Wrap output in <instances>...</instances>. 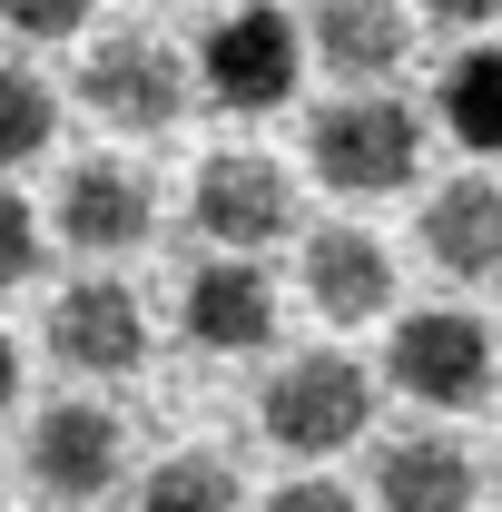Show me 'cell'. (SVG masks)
Returning a JSON list of instances; mask_svg holds the SVG:
<instances>
[{"mask_svg": "<svg viewBox=\"0 0 502 512\" xmlns=\"http://www.w3.org/2000/svg\"><path fill=\"white\" fill-rule=\"evenodd\" d=\"M443 128L473 158H502V40H483V50H463L443 69Z\"/></svg>", "mask_w": 502, "mask_h": 512, "instance_id": "15", "label": "cell"}, {"mask_svg": "<svg viewBox=\"0 0 502 512\" xmlns=\"http://www.w3.org/2000/svg\"><path fill=\"white\" fill-rule=\"evenodd\" d=\"M188 335L207 355H256L276 335V276L256 256H207L188 276Z\"/></svg>", "mask_w": 502, "mask_h": 512, "instance_id": "9", "label": "cell"}, {"mask_svg": "<svg viewBox=\"0 0 502 512\" xmlns=\"http://www.w3.org/2000/svg\"><path fill=\"white\" fill-rule=\"evenodd\" d=\"M197 79H207V99L217 109H286L296 99V79H306V20H286V10H227L207 40H197Z\"/></svg>", "mask_w": 502, "mask_h": 512, "instance_id": "4", "label": "cell"}, {"mask_svg": "<svg viewBox=\"0 0 502 512\" xmlns=\"http://www.w3.org/2000/svg\"><path fill=\"white\" fill-rule=\"evenodd\" d=\"M306 50L335 79H394L404 50H414V10H394V0H325L306 20Z\"/></svg>", "mask_w": 502, "mask_h": 512, "instance_id": "13", "label": "cell"}, {"mask_svg": "<svg viewBox=\"0 0 502 512\" xmlns=\"http://www.w3.org/2000/svg\"><path fill=\"white\" fill-rule=\"evenodd\" d=\"M128 463V424L109 404H89V394H60L40 424H30V483L50 493V503H99L109 483H119Z\"/></svg>", "mask_w": 502, "mask_h": 512, "instance_id": "8", "label": "cell"}, {"mask_svg": "<svg viewBox=\"0 0 502 512\" xmlns=\"http://www.w3.org/2000/svg\"><path fill=\"white\" fill-rule=\"evenodd\" d=\"M502 0H424V20H453V30H483Z\"/></svg>", "mask_w": 502, "mask_h": 512, "instance_id": "21", "label": "cell"}, {"mask_svg": "<svg viewBox=\"0 0 502 512\" xmlns=\"http://www.w3.org/2000/svg\"><path fill=\"white\" fill-rule=\"evenodd\" d=\"M50 138H60V99H50V79L0 60V178H10L20 158H40Z\"/></svg>", "mask_w": 502, "mask_h": 512, "instance_id": "16", "label": "cell"}, {"mask_svg": "<svg viewBox=\"0 0 502 512\" xmlns=\"http://www.w3.org/2000/svg\"><path fill=\"white\" fill-rule=\"evenodd\" d=\"M10 40H89V0H0Z\"/></svg>", "mask_w": 502, "mask_h": 512, "instance_id": "19", "label": "cell"}, {"mask_svg": "<svg viewBox=\"0 0 502 512\" xmlns=\"http://www.w3.org/2000/svg\"><path fill=\"white\" fill-rule=\"evenodd\" d=\"M384 375L394 394H414V404H483V384H493V335L483 316H463V306H424V316L394 325V345H384Z\"/></svg>", "mask_w": 502, "mask_h": 512, "instance_id": "5", "label": "cell"}, {"mask_svg": "<svg viewBox=\"0 0 502 512\" xmlns=\"http://www.w3.org/2000/svg\"><path fill=\"white\" fill-rule=\"evenodd\" d=\"M40 247H50V237H40L30 197L0 178V286H30V276H40Z\"/></svg>", "mask_w": 502, "mask_h": 512, "instance_id": "18", "label": "cell"}, {"mask_svg": "<svg viewBox=\"0 0 502 512\" xmlns=\"http://www.w3.org/2000/svg\"><path fill=\"white\" fill-rule=\"evenodd\" d=\"M50 355L89 384H119L148 365V306L128 296L119 276H69L50 306Z\"/></svg>", "mask_w": 502, "mask_h": 512, "instance_id": "6", "label": "cell"}, {"mask_svg": "<svg viewBox=\"0 0 502 512\" xmlns=\"http://www.w3.org/2000/svg\"><path fill=\"white\" fill-rule=\"evenodd\" d=\"M306 296H315V316H335V325L384 316L394 306V256H384V237H365V227L306 237Z\"/></svg>", "mask_w": 502, "mask_h": 512, "instance_id": "12", "label": "cell"}, {"mask_svg": "<svg viewBox=\"0 0 502 512\" xmlns=\"http://www.w3.org/2000/svg\"><path fill=\"white\" fill-rule=\"evenodd\" d=\"M256 424H266V444L325 463V453H345L375 424V375L345 345H306V355H286L276 375L256 384Z\"/></svg>", "mask_w": 502, "mask_h": 512, "instance_id": "2", "label": "cell"}, {"mask_svg": "<svg viewBox=\"0 0 502 512\" xmlns=\"http://www.w3.org/2000/svg\"><path fill=\"white\" fill-rule=\"evenodd\" d=\"M79 109L99 128H119V138H158V128H178V109H188V60L158 30H109L79 60Z\"/></svg>", "mask_w": 502, "mask_h": 512, "instance_id": "3", "label": "cell"}, {"mask_svg": "<svg viewBox=\"0 0 502 512\" xmlns=\"http://www.w3.org/2000/svg\"><path fill=\"white\" fill-rule=\"evenodd\" d=\"M0 503H10V493H0Z\"/></svg>", "mask_w": 502, "mask_h": 512, "instance_id": "23", "label": "cell"}, {"mask_svg": "<svg viewBox=\"0 0 502 512\" xmlns=\"http://www.w3.org/2000/svg\"><path fill=\"white\" fill-rule=\"evenodd\" d=\"M10 394H20V345L0 335V414H10Z\"/></svg>", "mask_w": 502, "mask_h": 512, "instance_id": "22", "label": "cell"}, {"mask_svg": "<svg viewBox=\"0 0 502 512\" xmlns=\"http://www.w3.org/2000/svg\"><path fill=\"white\" fill-rule=\"evenodd\" d=\"M197 227L227 256H256V247H276V237H296V188H286V168L256 158V148H217V158L197 168Z\"/></svg>", "mask_w": 502, "mask_h": 512, "instance_id": "7", "label": "cell"}, {"mask_svg": "<svg viewBox=\"0 0 502 512\" xmlns=\"http://www.w3.org/2000/svg\"><path fill=\"white\" fill-rule=\"evenodd\" d=\"M148 178L138 168H119V158H89V168H69V188H60V237L79 256H128V247H148Z\"/></svg>", "mask_w": 502, "mask_h": 512, "instance_id": "10", "label": "cell"}, {"mask_svg": "<svg viewBox=\"0 0 502 512\" xmlns=\"http://www.w3.org/2000/svg\"><path fill=\"white\" fill-rule=\"evenodd\" d=\"M266 512H355V493H345V483H286Z\"/></svg>", "mask_w": 502, "mask_h": 512, "instance_id": "20", "label": "cell"}, {"mask_svg": "<svg viewBox=\"0 0 502 512\" xmlns=\"http://www.w3.org/2000/svg\"><path fill=\"white\" fill-rule=\"evenodd\" d=\"M473 453L453 434H394L375 453V503L384 512H473Z\"/></svg>", "mask_w": 502, "mask_h": 512, "instance_id": "14", "label": "cell"}, {"mask_svg": "<svg viewBox=\"0 0 502 512\" xmlns=\"http://www.w3.org/2000/svg\"><path fill=\"white\" fill-rule=\"evenodd\" d=\"M306 158L335 197H394L424 168V119L394 89H345V99H325L306 119Z\"/></svg>", "mask_w": 502, "mask_h": 512, "instance_id": "1", "label": "cell"}, {"mask_svg": "<svg viewBox=\"0 0 502 512\" xmlns=\"http://www.w3.org/2000/svg\"><path fill=\"white\" fill-rule=\"evenodd\" d=\"M138 512H237V473L217 453H168L138 483Z\"/></svg>", "mask_w": 502, "mask_h": 512, "instance_id": "17", "label": "cell"}, {"mask_svg": "<svg viewBox=\"0 0 502 512\" xmlns=\"http://www.w3.org/2000/svg\"><path fill=\"white\" fill-rule=\"evenodd\" d=\"M414 237H424V256H434L443 276H463V286H473V276H502V178H483V168H473V178H443V188L424 197V227H414Z\"/></svg>", "mask_w": 502, "mask_h": 512, "instance_id": "11", "label": "cell"}]
</instances>
